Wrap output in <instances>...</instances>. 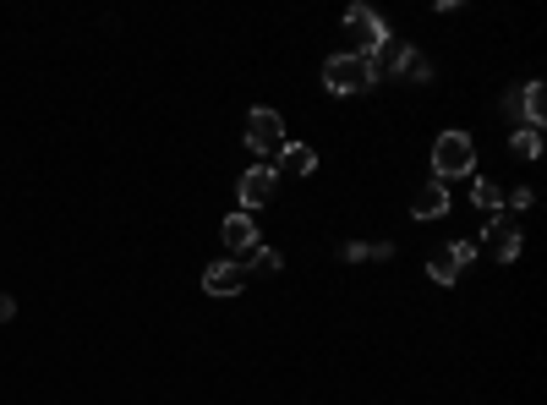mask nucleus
Listing matches in <instances>:
<instances>
[{"label":"nucleus","instance_id":"1a4fd4ad","mask_svg":"<svg viewBox=\"0 0 547 405\" xmlns=\"http://www.w3.org/2000/svg\"><path fill=\"white\" fill-rule=\"evenodd\" d=\"M487 247H493V258H498V263H515L526 241H520V230H515V225H504V219L493 214V219H487Z\"/></svg>","mask_w":547,"mask_h":405},{"label":"nucleus","instance_id":"f8f14e48","mask_svg":"<svg viewBox=\"0 0 547 405\" xmlns=\"http://www.w3.org/2000/svg\"><path fill=\"white\" fill-rule=\"evenodd\" d=\"M411 214H416V219H444V214H449V187L427 181V187L411 198Z\"/></svg>","mask_w":547,"mask_h":405},{"label":"nucleus","instance_id":"f03ea898","mask_svg":"<svg viewBox=\"0 0 547 405\" xmlns=\"http://www.w3.org/2000/svg\"><path fill=\"white\" fill-rule=\"evenodd\" d=\"M345 39H351V50H345V55L378 61L383 44H389V28H383V17L372 6H351V11H345Z\"/></svg>","mask_w":547,"mask_h":405},{"label":"nucleus","instance_id":"423d86ee","mask_svg":"<svg viewBox=\"0 0 547 405\" xmlns=\"http://www.w3.org/2000/svg\"><path fill=\"white\" fill-rule=\"evenodd\" d=\"M372 66H383V72H400V77H416V83L427 77V61L411 50V44H383V55H378Z\"/></svg>","mask_w":547,"mask_h":405},{"label":"nucleus","instance_id":"dca6fc26","mask_svg":"<svg viewBox=\"0 0 547 405\" xmlns=\"http://www.w3.org/2000/svg\"><path fill=\"white\" fill-rule=\"evenodd\" d=\"M340 258L345 263H383V258H389V247H367V241H356V247H345Z\"/></svg>","mask_w":547,"mask_h":405},{"label":"nucleus","instance_id":"0eeeda50","mask_svg":"<svg viewBox=\"0 0 547 405\" xmlns=\"http://www.w3.org/2000/svg\"><path fill=\"white\" fill-rule=\"evenodd\" d=\"M509 110H520L531 132H542V121H547V83H526L520 94H509Z\"/></svg>","mask_w":547,"mask_h":405},{"label":"nucleus","instance_id":"f3484780","mask_svg":"<svg viewBox=\"0 0 547 405\" xmlns=\"http://www.w3.org/2000/svg\"><path fill=\"white\" fill-rule=\"evenodd\" d=\"M279 263H285V258H279L274 247H258V252H252V269H258V274H279Z\"/></svg>","mask_w":547,"mask_h":405},{"label":"nucleus","instance_id":"aec40b11","mask_svg":"<svg viewBox=\"0 0 547 405\" xmlns=\"http://www.w3.org/2000/svg\"><path fill=\"white\" fill-rule=\"evenodd\" d=\"M11 312H17V302H11V296H6V291H0V323H6V318H11Z\"/></svg>","mask_w":547,"mask_h":405},{"label":"nucleus","instance_id":"39448f33","mask_svg":"<svg viewBox=\"0 0 547 405\" xmlns=\"http://www.w3.org/2000/svg\"><path fill=\"white\" fill-rule=\"evenodd\" d=\"M274 181H279V176H274L269 165H252L247 176H241V187H236V192H241V214H252V208L269 203V198H274Z\"/></svg>","mask_w":547,"mask_h":405},{"label":"nucleus","instance_id":"ddd939ff","mask_svg":"<svg viewBox=\"0 0 547 405\" xmlns=\"http://www.w3.org/2000/svg\"><path fill=\"white\" fill-rule=\"evenodd\" d=\"M427 280H433V285H455L460 280V263H455V252H438V258H427Z\"/></svg>","mask_w":547,"mask_h":405},{"label":"nucleus","instance_id":"6ab92c4d","mask_svg":"<svg viewBox=\"0 0 547 405\" xmlns=\"http://www.w3.org/2000/svg\"><path fill=\"white\" fill-rule=\"evenodd\" d=\"M531 203H537V192H531V187H520V192H509V208H531Z\"/></svg>","mask_w":547,"mask_h":405},{"label":"nucleus","instance_id":"9b49d317","mask_svg":"<svg viewBox=\"0 0 547 405\" xmlns=\"http://www.w3.org/2000/svg\"><path fill=\"white\" fill-rule=\"evenodd\" d=\"M312 170H318V154H312L307 143H285V148H279V170H274V176H312Z\"/></svg>","mask_w":547,"mask_h":405},{"label":"nucleus","instance_id":"6e6552de","mask_svg":"<svg viewBox=\"0 0 547 405\" xmlns=\"http://www.w3.org/2000/svg\"><path fill=\"white\" fill-rule=\"evenodd\" d=\"M241 285H247V269H241V263H208V274H203L208 296H241Z\"/></svg>","mask_w":547,"mask_h":405},{"label":"nucleus","instance_id":"2eb2a0df","mask_svg":"<svg viewBox=\"0 0 547 405\" xmlns=\"http://www.w3.org/2000/svg\"><path fill=\"white\" fill-rule=\"evenodd\" d=\"M509 148H515L520 159H537V154H542V132H531V126H520V132L509 137Z\"/></svg>","mask_w":547,"mask_h":405},{"label":"nucleus","instance_id":"9d476101","mask_svg":"<svg viewBox=\"0 0 547 405\" xmlns=\"http://www.w3.org/2000/svg\"><path fill=\"white\" fill-rule=\"evenodd\" d=\"M225 247L230 252H258V219H252V214H230L225 219Z\"/></svg>","mask_w":547,"mask_h":405},{"label":"nucleus","instance_id":"a211bd4d","mask_svg":"<svg viewBox=\"0 0 547 405\" xmlns=\"http://www.w3.org/2000/svg\"><path fill=\"white\" fill-rule=\"evenodd\" d=\"M449 252H455V263H460V269H465V263H476V241H455Z\"/></svg>","mask_w":547,"mask_h":405},{"label":"nucleus","instance_id":"4468645a","mask_svg":"<svg viewBox=\"0 0 547 405\" xmlns=\"http://www.w3.org/2000/svg\"><path fill=\"white\" fill-rule=\"evenodd\" d=\"M471 198H476L482 214H498V208H504V192H498L493 181H471Z\"/></svg>","mask_w":547,"mask_h":405},{"label":"nucleus","instance_id":"7ed1b4c3","mask_svg":"<svg viewBox=\"0 0 547 405\" xmlns=\"http://www.w3.org/2000/svg\"><path fill=\"white\" fill-rule=\"evenodd\" d=\"M372 77H378V66L362 61V55H334L323 66V88L329 94H362V88H372Z\"/></svg>","mask_w":547,"mask_h":405},{"label":"nucleus","instance_id":"20e7f679","mask_svg":"<svg viewBox=\"0 0 547 405\" xmlns=\"http://www.w3.org/2000/svg\"><path fill=\"white\" fill-rule=\"evenodd\" d=\"M247 148L252 154H279V148H285V121H279V110H252L247 115Z\"/></svg>","mask_w":547,"mask_h":405},{"label":"nucleus","instance_id":"f257e3e1","mask_svg":"<svg viewBox=\"0 0 547 405\" xmlns=\"http://www.w3.org/2000/svg\"><path fill=\"white\" fill-rule=\"evenodd\" d=\"M433 176H438V187H449V181H460V176H476V143L465 132H444L433 143Z\"/></svg>","mask_w":547,"mask_h":405}]
</instances>
